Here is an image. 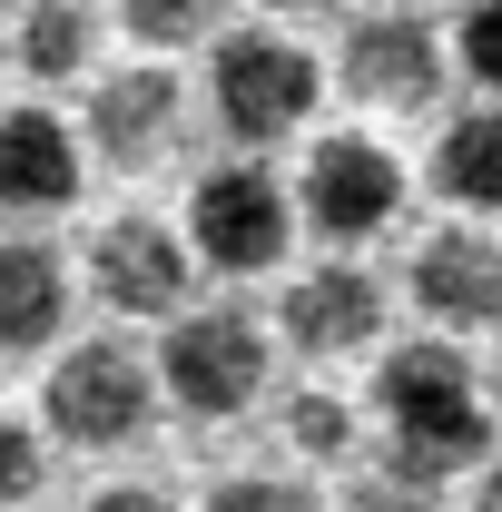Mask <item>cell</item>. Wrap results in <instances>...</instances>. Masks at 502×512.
I'll list each match as a JSON object with an SVG mask.
<instances>
[{
  "label": "cell",
  "instance_id": "cell-1",
  "mask_svg": "<svg viewBox=\"0 0 502 512\" xmlns=\"http://www.w3.org/2000/svg\"><path fill=\"white\" fill-rule=\"evenodd\" d=\"M375 414H384V473L404 483H453L483 463V394L453 345H394L375 365Z\"/></svg>",
  "mask_w": 502,
  "mask_h": 512
},
{
  "label": "cell",
  "instance_id": "cell-2",
  "mask_svg": "<svg viewBox=\"0 0 502 512\" xmlns=\"http://www.w3.org/2000/svg\"><path fill=\"white\" fill-rule=\"evenodd\" d=\"M50 434L60 444H89V453H119L148 434L158 414V355H138L128 335H89L50 365V394H40Z\"/></svg>",
  "mask_w": 502,
  "mask_h": 512
},
{
  "label": "cell",
  "instance_id": "cell-3",
  "mask_svg": "<svg viewBox=\"0 0 502 512\" xmlns=\"http://www.w3.org/2000/svg\"><path fill=\"white\" fill-rule=\"evenodd\" d=\"M158 384H168V404L197 414V424L247 414L256 394H266V325L247 306H197V316H178L168 345H158Z\"/></svg>",
  "mask_w": 502,
  "mask_h": 512
},
{
  "label": "cell",
  "instance_id": "cell-4",
  "mask_svg": "<svg viewBox=\"0 0 502 512\" xmlns=\"http://www.w3.org/2000/svg\"><path fill=\"white\" fill-rule=\"evenodd\" d=\"M207 109H217L227 138L266 148V138L306 128V109H315V60L286 40V30H227L217 60H207Z\"/></svg>",
  "mask_w": 502,
  "mask_h": 512
},
{
  "label": "cell",
  "instance_id": "cell-5",
  "mask_svg": "<svg viewBox=\"0 0 502 512\" xmlns=\"http://www.w3.org/2000/svg\"><path fill=\"white\" fill-rule=\"evenodd\" d=\"M286 227H296V197L276 188L256 158H227V168H207L188 197V247L217 266V276H256V266H276L286 256Z\"/></svg>",
  "mask_w": 502,
  "mask_h": 512
},
{
  "label": "cell",
  "instance_id": "cell-6",
  "mask_svg": "<svg viewBox=\"0 0 502 512\" xmlns=\"http://www.w3.org/2000/svg\"><path fill=\"white\" fill-rule=\"evenodd\" d=\"M296 207H306V227L325 237V247H365V237L394 227V207H404V168L384 158L375 138H325V148L306 158Z\"/></svg>",
  "mask_w": 502,
  "mask_h": 512
},
{
  "label": "cell",
  "instance_id": "cell-7",
  "mask_svg": "<svg viewBox=\"0 0 502 512\" xmlns=\"http://www.w3.org/2000/svg\"><path fill=\"white\" fill-rule=\"evenodd\" d=\"M345 89L365 109H434L443 99V30L424 10H365L345 20Z\"/></svg>",
  "mask_w": 502,
  "mask_h": 512
},
{
  "label": "cell",
  "instance_id": "cell-8",
  "mask_svg": "<svg viewBox=\"0 0 502 512\" xmlns=\"http://www.w3.org/2000/svg\"><path fill=\"white\" fill-rule=\"evenodd\" d=\"M178 119H188V89H178V69H109L99 89H89V158L99 168H158L168 148H178Z\"/></svg>",
  "mask_w": 502,
  "mask_h": 512
},
{
  "label": "cell",
  "instance_id": "cell-9",
  "mask_svg": "<svg viewBox=\"0 0 502 512\" xmlns=\"http://www.w3.org/2000/svg\"><path fill=\"white\" fill-rule=\"evenodd\" d=\"M89 286L119 306V316H168L188 296V247L158 227V217H109L89 237Z\"/></svg>",
  "mask_w": 502,
  "mask_h": 512
},
{
  "label": "cell",
  "instance_id": "cell-10",
  "mask_svg": "<svg viewBox=\"0 0 502 512\" xmlns=\"http://www.w3.org/2000/svg\"><path fill=\"white\" fill-rule=\"evenodd\" d=\"M286 345L306 355V365H335V355H355V345H375V325H384V286L365 276V266H315V276H296L286 286Z\"/></svg>",
  "mask_w": 502,
  "mask_h": 512
},
{
  "label": "cell",
  "instance_id": "cell-11",
  "mask_svg": "<svg viewBox=\"0 0 502 512\" xmlns=\"http://www.w3.org/2000/svg\"><path fill=\"white\" fill-rule=\"evenodd\" d=\"M414 306L434 325H502V247L483 227H443L414 247Z\"/></svg>",
  "mask_w": 502,
  "mask_h": 512
},
{
  "label": "cell",
  "instance_id": "cell-12",
  "mask_svg": "<svg viewBox=\"0 0 502 512\" xmlns=\"http://www.w3.org/2000/svg\"><path fill=\"white\" fill-rule=\"evenodd\" d=\"M79 197V138L50 109H10L0 119V207L10 217H50Z\"/></svg>",
  "mask_w": 502,
  "mask_h": 512
},
{
  "label": "cell",
  "instance_id": "cell-13",
  "mask_svg": "<svg viewBox=\"0 0 502 512\" xmlns=\"http://www.w3.org/2000/svg\"><path fill=\"white\" fill-rule=\"evenodd\" d=\"M69 316V266L40 237H0V355H40Z\"/></svg>",
  "mask_w": 502,
  "mask_h": 512
},
{
  "label": "cell",
  "instance_id": "cell-14",
  "mask_svg": "<svg viewBox=\"0 0 502 512\" xmlns=\"http://www.w3.org/2000/svg\"><path fill=\"white\" fill-rule=\"evenodd\" d=\"M89 50H99V10L89 0H30L20 30H10V60L30 69V79H79Z\"/></svg>",
  "mask_w": 502,
  "mask_h": 512
},
{
  "label": "cell",
  "instance_id": "cell-15",
  "mask_svg": "<svg viewBox=\"0 0 502 512\" xmlns=\"http://www.w3.org/2000/svg\"><path fill=\"white\" fill-rule=\"evenodd\" d=\"M434 188L453 207H502V109H463L434 148Z\"/></svg>",
  "mask_w": 502,
  "mask_h": 512
},
{
  "label": "cell",
  "instance_id": "cell-16",
  "mask_svg": "<svg viewBox=\"0 0 502 512\" xmlns=\"http://www.w3.org/2000/svg\"><path fill=\"white\" fill-rule=\"evenodd\" d=\"M119 20L138 50H188V40L217 30V0H119Z\"/></svg>",
  "mask_w": 502,
  "mask_h": 512
},
{
  "label": "cell",
  "instance_id": "cell-17",
  "mask_svg": "<svg viewBox=\"0 0 502 512\" xmlns=\"http://www.w3.org/2000/svg\"><path fill=\"white\" fill-rule=\"evenodd\" d=\"M286 444L315 453V463L355 453V404H345V394H296V404H286Z\"/></svg>",
  "mask_w": 502,
  "mask_h": 512
},
{
  "label": "cell",
  "instance_id": "cell-18",
  "mask_svg": "<svg viewBox=\"0 0 502 512\" xmlns=\"http://www.w3.org/2000/svg\"><path fill=\"white\" fill-rule=\"evenodd\" d=\"M40 483H50V444H40L20 414H0V512H20Z\"/></svg>",
  "mask_w": 502,
  "mask_h": 512
},
{
  "label": "cell",
  "instance_id": "cell-19",
  "mask_svg": "<svg viewBox=\"0 0 502 512\" xmlns=\"http://www.w3.org/2000/svg\"><path fill=\"white\" fill-rule=\"evenodd\" d=\"M207 512H315V493L286 483V473H227V483L207 493Z\"/></svg>",
  "mask_w": 502,
  "mask_h": 512
},
{
  "label": "cell",
  "instance_id": "cell-20",
  "mask_svg": "<svg viewBox=\"0 0 502 512\" xmlns=\"http://www.w3.org/2000/svg\"><path fill=\"white\" fill-rule=\"evenodd\" d=\"M453 50H463V69H473L483 89H502V0H473V10H463Z\"/></svg>",
  "mask_w": 502,
  "mask_h": 512
},
{
  "label": "cell",
  "instance_id": "cell-21",
  "mask_svg": "<svg viewBox=\"0 0 502 512\" xmlns=\"http://www.w3.org/2000/svg\"><path fill=\"white\" fill-rule=\"evenodd\" d=\"M345 512H443L434 483H404V473H365L355 493H345Z\"/></svg>",
  "mask_w": 502,
  "mask_h": 512
},
{
  "label": "cell",
  "instance_id": "cell-22",
  "mask_svg": "<svg viewBox=\"0 0 502 512\" xmlns=\"http://www.w3.org/2000/svg\"><path fill=\"white\" fill-rule=\"evenodd\" d=\"M89 512H168V493H148V483H109Z\"/></svg>",
  "mask_w": 502,
  "mask_h": 512
},
{
  "label": "cell",
  "instance_id": "cell-23",
  "mask_svg": "<svg viewBox=\"0 0 502 512\" xmlns=\"http://www.w3.org/2000/svg\"><path fill=\"white\" fill-rule=\"evenodd\" d=\"M473 512H502V463L483 473V493H473Z\"/></svg>",
  "mask_w": 502,
  "mask_h": 512
},
{
  "label": "cell",
  "instance_id": "cell-24",
  "mask_svg": "<svg viewBox=\"0 0 502 512\" xmlns=\"http://www.w3.org/2000/svg\"><path fill=\"white\" fill-rule=\"evenodd\" d=\"M266 10H325V0H266Z\"/></svg>",
  "mask_w": 502,
  "mask_h": 512
}]
</instances>
